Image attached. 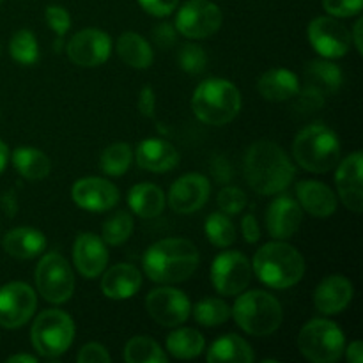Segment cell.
I'll use <instances>...</instances> for the list:
<instances>
[{"instance_id":"obj_54","label":"cell","mask_w":363,"mask_h":363,"mask_svg":"<svg viewBox=\"0 0 363 363\" xmlns=\"http://www.w3.org/2000/svg\"><path fill=\"white\" fill-rule=\"evenodd\" d=\"M0 52H2V48H0Z\"/></svg>"},{"instance_id":"obj_28","label":"cell","mask_w":363,"mask_h":363,"mask_svg":"<svg viewBox=\"0 0 363 363\" xmlns=\"http://www.w3.org/2000/svg\"><path fill=\"white\" fill-rule=\"evenodd\" d=\"M206 360L209 363H252L255 354L247 340L234 333H227L211 344Z\"/></svg>"},{"instance_id":"obj_13","label":"cell","mask_w":363,"mask_h":363,"mask_svg":"<svg viewBox=\"0 0 363 363\" xmlns=\"http://www.w3.org/2000/svg\"><path fill=\"white\" fill-rule=\"evenodd\" d=\"M145 311L160 326L176 328L190 318L191 303L183 291L165 286L145 296Z\"/></svg>"},{"instance_id":"obj_8","label":"cell","mask_w":363,"mask_h":363,"mask_svg":"<svg viewBox=\"0 0 363 363\" xmlns=\"http://www.w3.org/2000/svg\"><path fill=\"white\" fill-rule=\"evenodd\" d=\"M298 350L312 363H333L344 354L346 339L333 321L312 319L298 335Z\"/></svg>"},{"instance_id":"obj_43","label":"cell","mask_w":363,"mask_h":363,"mask_svg":"<svg viewBox=\"0 0 363 363\" xmlns=\"http://www.w3.org/2000/svg\"><path fill=\"white\" fill-rule=\"evenodd\" d=\"M112 357L108 354V351L105 350V346L98 342H89L78 351L77 362L78 363H98V362H110Z\"/></svg>"},{"instance_id":"obj_15","label":"cell","mask_w":363,"mask_h":363,"mask_svg":"<svg viewBox=\"0 0 363 363\" xmlns=\"http://www.w3.org/2000/svg\"><path fill=\"white\" fill-rule=\"evenodd\" d=\"M308 41L325 59H340L351 46V34L337 18L318 16L308 25Z\"/></svg>"},{"instance_id":"obj_22","label":"cell","mask_w":363,"mask_h":363,"mask_svg":"<svg viewBox=\"0 0 363 363\" xmlns=\"http://www.w3.org/2000/svg\"><path fill=\"white\" fill-rule=\"evenodd\" d=\"M353 300V284L342 275H328L314 291V305L321 314L333 315L347 308Z\"/></svg>"},{"instance_id":"obj_53","label":"cell","mask_w":363,"mask_h":363,"mask_svg":"<svg viewBox=\"0 0 363 363\" xmlns=\"http://www.w3.org/2000/svg\"><path fill=\"white\" fill-rule=\"evenodd\" d=\"M38 358L30 357V354H14V357L7 358V363H18V362H28V363H34Z\"/></svg>"},{"instance_id":"obj_39","label":"cell","mask_w":363,"mask_h":363,"mask_svg":"<svg viewBox=\"0 0 363 363\" xmlns=\"http://www.w3.org/2000/svg\"><path fill=\"white\" fill-rule=\"evenodd\" d=\"M177 62H179L181 69L186 71L188 74H201L206 69L208 57L201 46L188 43V45L181 46L179 53H177Z\"/></svg>"},{"instance_id":"obj_52","label":"cell","mask_w":363,"mask_h":363,"mask_svg":"<svg viewBox=\"0 0 363 363\" xmlns=\"http://www.w3.org/2000/svg\"><path fill=\"white\" fill-rule=\"evenodd\" d=\"M7 158H9V149H7V145L0 140V174H2L4 169H6Z\"/></svg>"},{"instance_id":"obj_42","label":"cell","mask_w":363,"mask_h":363,"mask_svg":"<svg viewBox=\"0 0 363 363\" xmlns=\"http://www.w3.org/2000/svg\"><path fill=\"white\" fill-rule=\"evenodd\" d=\"M45 18H46V23H48V27L52 28V30L55 32L59 38H62V35L66 34L67 30H69L71 16L62 6H48V7H46Z\"/></svg>"},{"instance_id":"obj_50","label":"cell","mask_w":363,"mask_h":363,"mask_svg":"<svg viewBox=\"0 0 363 363\" xmlns=\"http://www.w3.org/2000/svg\"><path fill=\"white\" fill-rule=\"evenodd\" d=\"M346 358L351 363H362L363 362V344L360 340H354L350 344V347H346Z\"/></svg>"},{"instance_id":"obj_47","label":"cell","mask_w":363,"mask_h":363,"mask_svg":"<svg viewBox=\"0 0 363 363\" xmlns=\"http://www.w3.org/2000/svg\"><path fill=\"white\" fill-rule=\"evenodd\" d=\"M241 233H243L245 241L247 243H257L261 240V227H259L257 218L254 215H245V218L241 220Z\"/></svg>"},{"instance_id":"obj_33","label":"cell","mask_w":363,"mask_h":363,"mask_svg":"<svg viewBox=\"0 0 363 363\" xmlns=\"http://www.w3.org/2000/svg\"><path fill=\"white\" fill-rule=\"evenodd\" d=\"M124 360L128 363H167V354L158 342L149 337H133L124 347Z\"/></svg>"},{"instance_id":"obj_12","label":"cell","mask_w":363,"mask_h":363,"mask_svg":"<svg viewBox=\"0 0 363 363\" xmlns=\"http://www.w3.org/2000/svg\"><path fill=\"white\" fill-rule=\"evenodd\" d=\"M252 264L241 252L227 250L215 257L211 264V282L223 296H238L248 287Z\"/></svg>"},{"instance_id":"obj_19","label":"cell","mask_w":363,"mask_h":363,"mask_svg":"<svg viewBox=\"0 0 363 363\" xmlns=\"http://www.w3.org/2000/svg\"><path fill=\"white\" fill-rule=\"evenodd\" d=\"M363 156L360 151L353 152L342 162L337 163L335 184L337 194L350 211L362 213L363 209Z\"/></svg>"},{"instance_id":"obj_25","label":"cell","mask_w":363,"mask_h":363,"mask_svg":"<svg viewBox=\"0 0 363 363\" xmlns=\"http://www.w3.org/2000/svg\"><path fill=\"white\" fill-rule=\"evenodd\" d=\"M140 286L142 275L133 264L121 262L103 273L101 291L110 300H128L138 293Z\"/></svg>"},{"instance_id":"obj_41","label":"cell","mask_w":363,"mask_h":363,"mask_svg":"<svg viewBox=\"0 0 363 363\" xmlns=\"http://www.w3.org/2000/svg\"><path fill=\"white\" fill-rule=\"evenodd\" d=\"M323 7L333 18H350L362 13L363 0H323Z\"/></svg>"},{"instance_id":"obj_51","label":"cell","mask_w":363,"mask_h":363,"mask_svg":"<svg viewBox=\"0 0 363 363\" xmlns=\"http://www.w3.org/2000/svg\"><path fill=\"white\" fill-rule=\"evenodd\" d=\"M362 27H363V20H357L353 28V34H351V41H354V46H357V52L363 53V41H362Z\"/></svg>"},{"instance_id":"obj_4","label":"cell","mask_w":363,"mask_h":363,"mask_svg":"<svg viewBox=\"0 0 363 363\" xmlns=\"http://www.w3.org/2000/svg\"><path fill=\"white\" fill-rule=\"evenodd\" d=\"M191 110L201 123L209 126L229 124L241 110L240 89L225 78H208L195 89Z\"/></svg>"},{"instance_id":"obj_26","label":"cell","mask_w":363,"mask_h":363,"mask_svg":"<svg viewBox=\"0 0 363 363\" xmlns=\"http://www.w3.org/2000/svg\"><path fill=\"white\" fill-rule=\"evenodd\" d=\"M257 91L268 101H289L298 96L300 78L293 71L275 67V69H269L264 74H261L257 82Z\"/></svg>"},{"instance_id":"obj_35","label":"cell","mask_w":363,"mask_h":363,"mask_svg":"<svg viewBox=\"0 0 363 363\" xmlns=\"http://www.w3.org/2000/svg\"><path fill=\"white\" fill-rule=\"evenodd\" d=\"M133 162V149L124 142L108 145L101 155V170L106 176H123Z\"/></svg>"},{"instance_id":"obj_30","label":"cell","mask_w":363,"mask_h":363,"mask_svg":"<svg viewBox=\"0 0 363 363\" xmlns=\"http://www.w3.org/2000/svg\"><path fill=\"white\" fill-rule=\"evenodd\" d=\"M116 52L124 64L135 69H147L155 60V53L149 41L137 32L121 34L117 39Z\"/></svg>"},{"instance_id":"obj_9","label":"cell","mask_w":363,"mask_h":363,"mask_svg":"<svg viewBox=\"0 0 363 363\" xmlns=\"http://www.w3.org/2000/svg\"><path fill=\"white\" fill-rule=\"evenodd\" d=\"M35 287L48 303H66L74 291V275L69 262L57 252H50L39 261L34 273Z\"/></svg>"},{"instance_id":"obj_37","label":"cell","mask_w":363,"mask_h":363,"mask_svg":"<svg viewBox=\"0 0 363 363\" xmlns=\"http://www.w3.org/2000/svg\"><path fill=\"white\" fill-rule=\"evenodd\" d=\"M9 53L21 66H32L39 59V45L35 35L27 28L14 32L9 41Z\"/></svg>"},{"instance_id":"obj_45","label":"cell","mask_w":363,"mask_h":363,"mask_svg":"<svg viewBox=\"0 0 363 363\" xmlns=\"http://www.w3.org/2000/svg\"><path fill=\"white\" fill-rule=\"evenodd\" d=\"M152 41L158 48H170L176 43V27L170 23H160L152 28Z\"/></svg>"},{"instance_id":"obj_18","label":"cell","mask_w":363,"mask_h":363,"mask_svg":"<svg viewBox=\"0 0 363 363\" xmlns=\"http://www.w3.org/2000/svg\"><path fill=\"white\" fill-rule=\"evenodd\" d=\"M209 194H211V184L208 177L197 172L184 174L170 186L169 206L176 213L190 215L204 208Z\"/></svg>"},{"instance_id":"obj_16","label":"cell","mask_w":363,"mask_h":363,"mask_svg":"<svg viewBox=\"0 0 363 363\" xmlns=\"http://www.w3.org/2000/svg\"><path fill=\"white\" fill-rule=\"evenodd\" d=\"M66 53L69 60L82 67H98L112 53V39L99 28H84L67 41Z\"/></svg>"},{"instance_id":"obj_7","label":"cell","mask_w":363,"mask_h":363,"mask_svg":"<svg viewBox=\"0 0 363 363\" xmlns=\"http://www.w3.org/2000/svg\"><path fill=\"white\" fill-rule=\"evenodd\" d=\"M34 350L46 360L62 357L74 340V323L69 314L59 308L43 311L30 330Z\"/></svg>"},{"instance_id":"obj_23","label":"cell","mask_w":363,"mask_h":363,"mask_svg":"<svg viewBox=\"0 0 363 363\" xmlns=\"http://www.w3.org/2000/svg\"><path fill=\"white\" fill-rule=\"evenodd\" d=\"M137 165L140 169L149 170V172H169L176 169L179 163V152L170 142L162 140V138H147L138 144L137 152Z\"/></svg>"},{"instance_id":"obj_10","label":"cell","mask_w":363,"mask_h":363,"mask_svg":"<svg viewBox=\"0 0 363 363\" xmlns=\"http://www.w3.org/2000/svg\"><path fill=\"white\" fill-rule=\"evenodd\" d=\"M303 80V89L300 87L298 91L301 103L307 105L308 108H319L328 96L335 94L342 87L344 74L337 64L315 59L305 66Z\"/></svg>"},{"instance_id":"obj_34","label":"cell","mask_w":363,"mask_h":363,"mask_svg":"<svg viewBox=\"0 0 363 363\" xmlns=\"http://www.w3.org/2000/svg\"><path fill=\"white\" fill-rule=\"evenodd\" d=\"M206 238L218 248H229L236 241V227L225 213H211L204 223Z\"/></svg>"},{"instance_id":"obj_11","label":"cell","mask_w":363,"mask_h":363,"mask_svg":"<svg viewBox=\"0 0 363 363\" xmlns=\"http://www.w3.org/2000/svg\"><path fill=\"white\" fill-rule=\"evenodd\" d=\"M223 14L211 0H188L176 14V30L188 39H206L222 27Z\"/></svg>"},{"instance_id":"obj_49","label":"cell","mask_w":363,"mask_h":363,"mask_svg":"<svg viewBox=\"0 0 363 363\" xmlns=\"http://www.w3.org/2000/svg\"><path fill=\"white\" fill-rule=\"evenodd\" d=\"M0 206H2V211L6 213V216L13 218L16 216L18 213V197H16V191L9 190L0 197Z\"/></svg>"},{"instance_id":"obj_21","label":"cell","mask_w":363,"mask_h":363,"mask_svg":"<svg viewBox=\"0 0 363 363\" xmlns=\"http://www.w3.org/2000/svg\"><path fill=\"white\" fill-rule=\"evenodd\" d=\"M303 220V209L300 208L296 199L289 195H279L269 204L266 213V227L269 236L275 240L286 241L298 233Z\"/></svg>"},{"instance_id":"obj_24","label":"cell","mask_w":363,"mask_h":363,"mask_svg":"<svg viewBox=\"0 0 363 363\" xmlns=\"http://www.w3.org/2000/svg\"><path fill=\"white\" fill-rule=\"evenodd\" d=\"M296 201L308 215L326 218L337 211V197L330 186L319 181H300L296 184Z\"/></svg>"},{"instance_id":"obj_1","label":"cell","mask_w":363,"mask_h":363,"mask_svg":"<svg viewBox=\"0 0 363 363\" xmlns=\"http://www.w3.org/2000/svg\"><path fill=\"white\" fill-rule=\"evenodd\" d=\"M243 170L247 183L259 195L282 194L296 174L287 152L272 140H259L247 149Z\"/></svg>"},{"instance_id":"obj_31","label":"cell","mask_w":363,"mask_h":363,"mask_svg":"<svg viewBox=\"0 0 363 363\" xmlns=\"http://www.w3.org/2000/svg\"><path fill=\"white\" fill-rule=\"evenodd\" d=\"M13 165L23 179L43 181L52 172V162L43 151L35 147H18L13 151Z\"/></svg>"},{"instance_id":"obj_6","label":"cell","mask_w":363,"mask_h":363,"mask_svg":"<svg viewBox=\"0 0 363 363\" xmlns=\"http://www.w3.org/2000/svg\"><path fill=\"white\" fill-rule=\"evenodd\" d=\"M230 315L245 333L254 337H268L280 328L284 319L282 305L273 294L261 289L238 294Z\"/></svg>"},{"instance_id":"obj_48","label":"cell","mask_w":363,"mask_h":363,"mask_svg":"<svg viewBox=\"0 0 363 363\" xmlns=\"http://www.w3.org/2000/svg\"><path fill=\"white\" fill-rule=\"evenodd\" d=\"M155 106H156V94L152 87H144L138 94V110L144 117H155Z\"/></svg>"},{"instance_id":"obj_44","label":"cell","mask_w":363,"mask_h":363,"mask_svg":"<svg viewBox=\"0 0 363 363\" xmlns=\"http://www.w3.org/2000/svg\"><path fill=\"white\" fill-rule=\"evenodd\" d=\"M138 4L151 16L165 18L172 14L174 9H177L179 0H138Z\"/></svg>"},{"instance_id":"obj_20","label":"cell","mask_w":363,"mask_h":363,"mask_svg":"<svg viewBox=\"0 0 363 363\" xmlns=\"http://www.w3.org/2000/svg\"><path fill=\"white\" fill-rule=\"evenodd\" d=\"M73 262L77 272L85 279H96L108 264L106 243L92 233L78 234L73 245Z\"/></svg>"},{"instance_id":"obj_5","label":"cell","mask_w":363,"mask_h":363,"mask_svg":"<svg viewBox=\"0 0 363 363\" xmlns=\"http://www.w3.org/2000/svg\"><path fill=\"white\" fill-rule=\"evenodd\" d=\"M294 162L312 174H325L335 169L340 160V142L325 124H308L293 142Z\"/></svg>"},{"instance_id":"obj_38","label":"cell","mask_w":363,"mask_h":363,"mask_svg":"<svg viewBox=\"0 0 363 363\" xmlns=\"http://www.w3.org/2000/svg\"><path fill=\"white\" fill-rule=\"evenodd\" d=\"M133 218L130 216V213L126 211H117L103 223L101 236L103 241L110 247H119V245L126 243L130 240L131 233H133Z\"/></svg>"},{"instance_id":"obj_36","label":"cell","mask_w":363,"mask_h":363,"mask_svg":"<svg viewBox=\"0 0 363 363\" xmlns=\"http://www.w3.org/2000/svg\"><path fill=\"white\" fill-rule=\"evenodd\" d=\"M194 315L199 325L215 328V326L229 321L230 307L223 300H218V298H206V300H201L195 305Z\"/></svg>"},{"instance_id":"obj_40","label":"cell","mask_w":363,"mask_h":363,"mask_svg":"<svg viewBox=\"0 0 363 363\" xmlns=\"http://www.w3.org/2000/svg\"><path fill=\"white\" fill-rule=\"evenodd\" d=\"M216 202H218V208L222 209V213H225V215H238L247 206V194L241 188L227 186L220 190Z\"/></svg>"},{"instance_id":"obj_32","label":"cell","mask_w":363,"mask_h":363,"mask_svg":"<svg viewBox=\"0 0 363 363\" xmlns=\"http://www.w3.org/2000/svg\"><path fill=\"white\" fill-rule=\"evenodd\" d=\"M206 340L201 332L194 328L174 330L167 337V350L177 360H191L204 351Z\"/></svg>"},{"instance_id":"obj_29","label":"cell","mask_w":363,"mask_h":363,"mask_svg":"<svg viewBox=\"0 0 363 363\" xmlns=\"http://www.w3.org/2000/svg\"><path fill=\"white\" fill-rule=\"evenodd\" d=\"M128 206L140 218H156L165 209V194L152 183L135 184L128 194Z\"/></svg>"},{"instance_id":"obj_2","label":"cell","mask_w":363,"mask_h":363,"mask_svg":"<svg viewBox=\"0 0 363 363\" xmlns=\"http://www.w3.org/2000/svg\"><path fill=\"white\" fill-rule=\"evenodd\" d=\"M201 255L191 241L167 238L156 241L144 255V272L156 284H179L190 279L199 268Z\"/></svg>"},{"instance_id":"obj_27","label":"cell","mask_w":363,"mask_h":363,"mask_svg":"<svg viewBox=\"0 0 363 363\" xmlns=\"http://www.w3.org/2000/svg\"><path fill=\"white\" fill-rule=\"evenodd\" d=\"M2 247L14 259H34L45 252L46 238L32 227H16L4 236Z\"/></svg>"},{"instance_id":"obj_46","label":"cell","mask_w":363,"mask_h":363,"mask_svg":"<svg viewBox=\"0 0 363 363\" xmlns=\"http://www.w3.org/2000/svg\"><path fill=\"white\" fill-rule=\"evenodd\" d=\"M211 174L218 183H229L233 177V167L225 156H215L211 160Z\"/></svg>"},{"instance_id":"obj_17","label":"cell","mask_w":363,"mask_h":363,"mask_svg":"<svg viewBox=\"0 0 363 363\" xmlns=\"http://www.w3.org/2000/svg\"><path fill=\"white\" fill-rule=\"evenodd\" d=\"M71 197L78 208L91 213H103L116 208L119 202V190L113 183L103 177H84L71 188Z\"/></svg>"},{"instance_id":"obj_14","label":"cell","mask_w":363,"mask_h":363,"mask_svg":"<svg viewBox=\"0 0 363 363\" xmlns=\"http://www.w3.org/2000/svg\"><path fill=\"white\" fill-rule=\"evenodd\" d=\"M38 307L35 291L25 282H11L0 287V326L20 328L30 321Z\"/></svg>"},{"instance_id":"obj_55","label":"cell","mask_w":363,"mask_h":363,"mask_svg":"<svg viewBox=\"0 0 363 363\" xmlns=\"http://www.w3.org/2000/svg\"><path fill=\"white\" fill-rule=\"evenodd\" d=\"M0 2H2V0H0Z\"/></svg>"},{"instance_id":"obj_3","label":"cell","mask_w":363,"mask_h":363,"mask_svg":"<svg viewBox=\"0 0 363 363\" xmlns=\"http://www.w3.org/2000/svg\"><path fill=\"white\" fill-rule=\"evenodd\" d=\"M305 259L293 245L284 241L266 243L255 252L252 272L272 289H289L305 275Z\"/></svg>"}]
</instances>
